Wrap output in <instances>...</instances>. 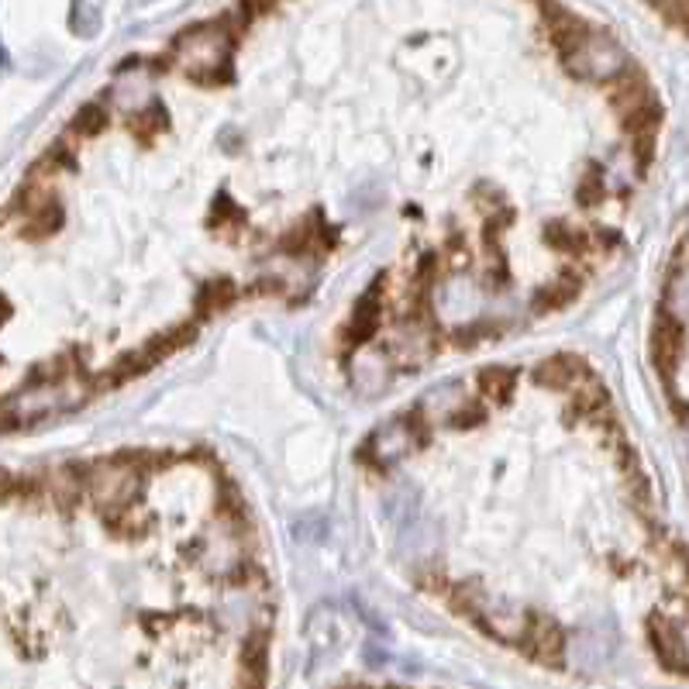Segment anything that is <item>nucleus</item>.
Returning <instances> with one entry per match:
<instances>
[{"label":"nucleus","mask_w":689,"mask_h":689,"mask_svg":"<svg viewBox=\"0 0 689 689\" xmlns=\"http://www.w3.org/2000/svg\"><path fill=\"white\" fill-rule=\"evenodd\" d=\"M111 100L125 114H145L152 107V100H156V94H152V73L145 66H128L114 80Z\"/></svg>","instance_id":"obj_6"},{"label":"nucleus","mask_w":689,"mask_h":689,"mask_svg":"<svg viewBox=\"0 0 689 689\" xmlns=\"http://www.w3.org/2000/svg\"><path fill=\"white\" fill-rule=\"evenodd\" d=\"M379 317H383V300H379V293L373 290L366 300H359V307H355V314L348 317V324H345V338H348V342H352V345H366L369 338L376 335Z\"/></svg>","instance_id":"obj_9"},{"label":"nucleus","mask_w":689,"mask_h":689,"mask_svg":"<svg viewBox=\"0 0 689 689\" xmlns=\"http://www.w3.org/2000/svg\"><path fill=\"white\" fill-rule=\"evenodd\" d=\"M514 383H517V376L510 373V369H486V373L479 376V386H483V393L490 400H507Z\"/></svg>","instance_id":"obj_15"},{"label":"nucleus","mask_w":689,"mask_h":689,"mask_svg":"<svg viewBox=\"0 0 689 689\" xmlns=\"http://www.w3.org/2000/svg\"><path fill=\"white\" fill-rule=\"evenodd\" d=\"M431 345H435V335H431L428 321H404L393 328L386 352L397 366H417V362L428 359Z\"/></svg>","instance_id":"obj_7"},{"label":"nucleus","mask_w":689,"mask_h":689,"mask_svg":"<svg viewBox=\"0 0 689 689\" xmlns=\"http://www.w3.org/2000/svg\"><path fill=\"white\" fill-rule=\"evenodd\" d=\"M665 311L676 321H689V266H679L665 286Z\"/></svg>","instance_id":"obj_12"},{"label":"nucleus","mask_w":689,"mask_h":689,"mask_svg":"<svg viewBox=\"0 0 689 689\" xmlns=\"http://www.w3.org/2000/svg\"><path fill=\"white\" fill-rule=\"evenodd\" d=\"M466 404L469 400L462 397L459 386H441V390H435L421 404V417L428 424H455V417H459V410Z\"/></svg>","instance_id":"obj_10"},{"label":"nucleus","mask_w":689,"mask_h":689,"mask_svg":"<svg viewBox=\"0 0 689 689\" xmlns=\"http://www.w3.org/2000/svg\"><path fill=\"white\" fill-rule=\"evenodd\" d=\"M562 63L572 76L579 80H621L627 69V52L621 49V42L603 32H576L565 42L562 49Z\"/></svg>","instance_id":"obj_1"},{"label":"nucleus","mask_w":689,"mask_h":689,"mask_svg":"<svg viewBox=\"0 0 689 689\" xmlns=\"http://www.w3.org/2000/svg\"><path fill=\"white\" fill-rule=\"evenodd\" d=\"M579 290V280L576 276H562V280L548 283L538 290V297H534V304H538V311H555V307H565L572 297H576Z\"/></svg>","instance_id":"obj_14"},{"label":"nucleus","mask_w":689,"mask_h":689,"mask_svg":"<svg viewBox=\"0 0 689 689\" xmlns=\"http://www.w3.org/2000/svg\"><path fill=\"white\" fill-rule=\"evenodd\" d=\"M200 562H204L207 572L214 576H228L242 565V541L238 534L228 528V521H218L204 538V552H200Z\"/></svg>","instance_id":"obj_5"},{"label":"nucleus","mask_w":689,"mask_h":689,"mask_svg":"<svg viewBox=\"0 0 689 689\" xmlns=\"http://www.w3.org/2000/svg\"><path fill=\"white\" fill-rule=\"evenodd\" d=\"M393 376V359L386 348H369L362 345L352 359V383L362 397H379V393L390 386Z\"/></svg>","instance_id":"obj_4"},{"label":"nucleus","mask_w":689,"mask_h":689,"mask_svg":"<svg viewBox=\"0 0 689 689\" xmlns=\"http://www.w3.org/2000/svg\"><path fill=\"white\" fill-rule=\"evenodd\" d=\"M414 445H417V431L410 428L407 417H397V421H390L373 431V438H369V455H373L376 462H397V459H404Z\"/></svg>","instance_id":"obj_8"},{"label":"nucleus","mask_w":689,"mask_h":689,"mask_svg":"<svg viewBox=\"0 0 689 689\" xmlns=\"http://www.w3.org/2000/svg\"><path fill=\"white\" fill-rule=\"evenodd\" d=\"M679 345H683V331H679V321L676 317H669V321L658 324L655 331V359L662 369H669V362L679 355Z\"/></svg>","instance_id":"obj_13"},{"label":"nucleus","mask_w":689,"mask_h":689,"mask_svg":"<svg viewBox=\"0 0 689 689\" xmlns=\"http://www.w3.org/2000/svg\"><path fill=\"white\" fill-rule=\"evenodd\" d=\"M107 128V114H104V107H83L80 111V118L73 121V131L76 135H97V131H104Z\"/></svg>","instance_id":"obj_17"},{"label":"nucleus","mask_w":689,"mask_h":689,"mask_svg":"<svg viewBox=\"0 0 689 689\" xmlns=\"http://www.w3.org/2000/svg\"><path fill=\"white\" fill-rule=\"evenodd\" d=\"M231 283H224V280H218V283H207L204 286V293H200V300H197V307L200 311H204L207 317L211 314H218L221 307H228L231 304Z\"/></svg>","instance_id":"obj_16"},{"label":"nucleus","mask_w":689,"mask_h":689,"mask_svg":"<svg viewBox=\"0 0 689 689\" xmlns=\"http://www.w3.org/2000/svg\"><path fill=\"white\" fill-rule=\"evenodd\" d=\"M679 658H683V665H689V621L679 624Z\"/></svg>","instance_id":"obj_18"},{"label":"nucleus","mask_w":689,"mask_h":689,"mask_svg":"<svg viewBox=\"0 0 689 689\" xmlns=\"http://www.w3.org/2000/svg\"><path fill=\"white\" fill-rule=\"evenodd\" d=\"M228 56H231V35L221 25H197L190 32H183L173 45L176 66L183 73L197 76V80L200 76L207 80V76L221 73L228 66Z\"/></svg>","instance_id":"obj_2"},{"label":"nucleus","mask_w":689,"mask_h":689,"mask_svg":"<svg viewBox=\"0 0 689 689\" xmlns=\"http://www.w3.org/2000/svg\"><path fill=\"white\" fill-rule=\"evenodd\" d=\"M83 490L100 510H125L138 497V469L121 459L97 462L83 479Z\"/></svg>","instance_id":"obj_3"},{"label":"nucleus","mask_w":689,"mask_h":689,"mask_svg":"<svg viewBox=\"0 0 689 689\" xmlns=\"http://www.w3.org/2000/svg\"><path fill=\"white\" fill-rule=\"evenodd\" d=\"M586 373L579 369L576 359H569V355H555V359L541 362L538 366V379L545 386H562V390H569V386H576L579 379H583Z\"/></svg>","instance_id":"obj_11"},{"label":"nucleus","mask_w":689,"mask_h":689,"mask_svg":"<svg viewBox=\"0 0 689 689\" xmlns=\"http://www.w3.org/2000/svg\"><path fill=\"white\" fill-rule=\"evenodd\" d=\"M686 435H689V431H686Z\"/></svg>","instance_id":"obj_19"}]
</instances>
